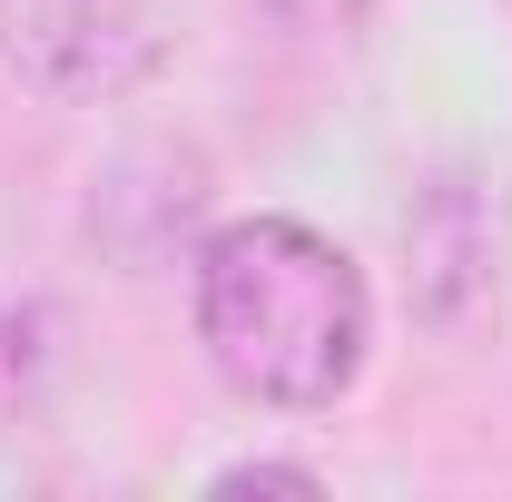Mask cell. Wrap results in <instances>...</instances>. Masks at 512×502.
<instances>
[{"instance_id":"obj_1","label":"cell","mask_w":512,"mask_h":502,"mask_svg":"<svg viewBox=\"0 0 512 502\" xmlns=\"http://www.w3.org/2000/svg\"><path fill=\"white\" fill-rule=\"evenodd\" d=\"M197 345L247 404L325 414L365 375L375 296L365 266L306 217H227L197 247Z\"/></svg>"},{"instance_id":"obj_2","label":"cell","mask_w":512,"mask_h":502,"mask_svg":"<svg viewBox=\"0 0 512 502\" xmlns=\"http://www.w3.org/2000/svg\"><path fill=\"white\" fill-rule=\"evenodd\" d=\"M0 60L50 99H128L168 60V0H0Z\"/></svg>"},{"instance_id":"obj_3","label":"cell","mask_w":512,"mask_h":502,"mask_svg":"<svg viewBox=\"0 0 512 502\" xmlns=\"http://www.w3.org/2000/svg\"><path fill=\"white\" fill-rule=\"evenodd\" d=\"M207 493H325L316 463H266V453H247V463H227Z\"/></svg>"},{"instance_id":"obj_4","label":"cell","mask_w":512,"mask_h":502,"mask_svg":"<svg viewBox=\"0 0 512 502\" xmlns=\"http://www.w3.org/2000/svg\"><path fill=\"white\" fill-rule=\"evenodd\" d=\"M276 10H286V20H306V30H345L365 0H276Z\"/></svg>"}]
</instances>
